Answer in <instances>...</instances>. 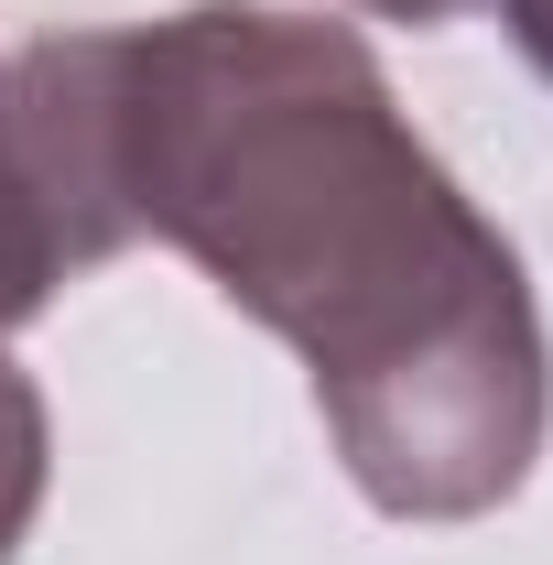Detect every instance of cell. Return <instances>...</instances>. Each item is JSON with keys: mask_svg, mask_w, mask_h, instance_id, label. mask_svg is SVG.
Instances as JSON below:
<instances>
[{"mask_svg": "<svg viewBox=\"0 0 553 565\" xmlns=\"http://www.w3.org/2000/svg\"><path fill=\"white\" fill-rule=\"evenodd\" d=\"M44 468H55L44 392H33V370H11V359H0V565H11V544H22V533H33V511H44Z\"/></svg>", "mask_w": 553, "mask_h": 565, "instance_id": "obj_3", "label": "cell"}, {"mask_svg": "<svg viewBox=\"0 0 553 565\" xmlns=\"http://www.w3.org/2000/svg\"><path fill=\"white\" fill-rule=\"evenodd\" d=\"M120 239H163L315 370L347 479L391 522H478L553 424L521 250L402 120L380 55L272 0L55 33Z\"/></svg>", "mask_w": 553, "mask_h": 565, "instance_id": "obj_1", "label": "cell"}, {"mask_svg": "<svg viewBox=\"0 0 553 565\" xmlns=\"http://www.w3.org/2000/svg\"><path fill=\"white\" fill-rule=\"evenodd\" d=\"M76 273H87V262H76L66 217L44 207V185L22 174V152L0 131V338L33 327V316L55 305V282H76Z\"/></svg>", "mask_w": 553, "mask_h": 565, "instance_id": "obj_2", "label": "cell"}, {"mask_svg": "<svg viewBox=\"0 0 553 565\" xmlns=\"http://www.w3.org/2000/svg\"><path fill=\"white\" fill-rule=\"evenodd\" d=\"M358 11H380V22H467L488 0H358Z\"/></svg>", "mask_w": 553, "mask_h": 565, "instance_id": "obj_5", "label": "cell"}, {"mask_svg": "<svg viewBox=\"0 0 553 565\" xmlns=\"http://www.w3.org/2000/svg\"><path fill=\"white\" fill-rule=\"evenodd\" d=\"M499 22H510V44H521V66L553 87V0H488Z\"/></svg>", "mask_w": 553, "mask_h": 565, "instance_id": "obj_4", "label": "cell"}]
</instances>
